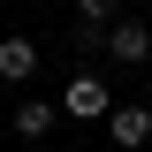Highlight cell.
Here are the masks:
<instances>
[{
    "label": "cell",
    "instance_id": "obj_1",
    "mask_svg": "<svg viewBox=\"0 0 152 152\" xmlns=\"http://www.w3.org/2000/svg\"><path fill=\"white\" fill-rule=\"evenodd\" d=\"M61 114H69V122H107V114H114V91H107V76L76 69L69 84H61Z\"/></svg>",
    "mask_w": 152,
    "mask_h": 152
},
{
    "label": "cell",
    "instance_id": "obj_2",
    "mask_svg": "<svg viewBox=\"0 0 152 152\" xmlns=\"http://www.w3.org/2000/svg\"><path fill=\"white\" fill-rule=\"evenodd\" d=\"M107 137H114L122 152H145V145H152V107H114V114H107Z\"/></svg>",
    "mask_w": 152,
    "mask_h": 152
},
{
    "label": "cell",
    "instance_id": "obj_3",
    "mask_svg": "<svg viewBox=\"0 0 152 152\" xmlns=\"http://www.w3.org/2000/svg\"><path fill=\"white\" fill-rule=\"evenodd\" d=\"M107 61H129V69H137V61H152V31L122 15V23L107 31Z\"/></svg>",
    "mask_w": 152,
    "mask_h": 152
},
{
    "label": "cell",
    "instance_id": "obj_4",
    "mask_svg": "<svg viewBox=\"0 0 152 152\" xmlns=\"http://www.w3.org/2000/svg\"><path fill=\"white\" fill-rule=\"evenodd\" d=\"M31 76H38V46H31V38H0V84H31Z\"/></svg>",
    "mask_w": 152,
    "mask_h": 152
},
{
    "label": "cell",
    "instance_id": "obj_5",
    "mask_svg": "<svg viewBox=\"0 0 152 152\" xmlns=\"http://www.w3.org/2000/svg\"><path fill=\"white\" fill-rule=\"evenodd\" d=\"M53 122H61V99H23L15 107V137H31V145L53 137Z\"/></svg>",
    "mask_w": 152,
    "mask_h": 152
},
{
    "label": "cell",
    "instance_id": "obj_6",
    "mask_svg": "<svg viewBox=\"0 0 152 152\" xmlns=\"http://www.w3.org/2000/svg\"><path fill=\"white\" fill-rule=\"evenodd\" d=\"M122 23V0H76V31H114Z\"/></svg>",
    "mask_w": 152,
    "mask_h": 152
}]
</instances>
